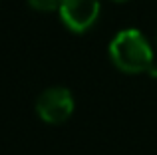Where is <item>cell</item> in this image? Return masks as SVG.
<instances>
[{"instance_id": "3957f363", "label": "cell", "mask_w": 157, "mask_h": 155, "mask_svg": "<svg viewBox=\"0 0 157 155\" xmlns=\"http://www.w3.org/2000/svg\"><path fill=\"white\" fill-rule=\"evenodd\" d=\"M100 0H62L58 16L72 34H86L100 20Z\"/></svg>"}, {"instance_id": "7a4b0ae2", "label": "cell", "mask_w": 157, "mask_h": 155, "mask_svg": "<svg viewBox=\"0 0 157 155\" xmlns=\"http://www.w3.org/2000/svg\"><path fill=\"white\" fill-rule=\"evenodd\" d=\"M34 109L38 117L48 125H60L72 117L76 109V100L72 92L64 85H50L42 89L40 96L36 97Z\"/></svg>"}, {"instance_id": "277c9868", "label": "cell", "mask_w": 157, "mask_h": 155, "mask_svg": "<svg viewBox=\"0 0 157 155\" xmlns=\"http://www.w3.org/2000/svg\"><path fill=\"white\" fill-rule=\"evenodd\" d=\"M62 0H28V6L36 12H58Z\"/></svg>"}, {"instance_id": "8992f818", "label": "cell", "mask_w": 157, "mask_h": 155, "mask_svg": "<svg viewBox=\"0 0 157 155\" xmlns=\"http://www.w3.org/2000/svg\"><path fill=\"white\" fill-rule=\"evenodd\" d=\"M155 44H157V36H155Z\"/></svg>"}, {"instance_id": "6da1fadb", "label": "cell", "mask_w": 157, "mask_h": 155, "mask_svg": "<svg viewBox=\"0 0 157 155\" xmlns=\"http://www.w3.org/2000/svg\"><path fill=\"white\" fill-rule=\"evenodd\" d=\"M107 54H109L111 64L123 74H149V70L155 66L153 46L137 28L119 30L111 38Z\"/></svg>"}, {"instance_id": "5b68a950", "label": "cell", "mask_w": 157, "mask_h": 155, "mask_svg": "<svg viewBox=\"0 0 157 155\" xmlns=\"http://www.w3.org/2000/svg\"><path fill=\"white\" fill-rule=\"evenodd\" d=\"M111 2H129V0H111Z\"/></svg>"}]
</instances>
